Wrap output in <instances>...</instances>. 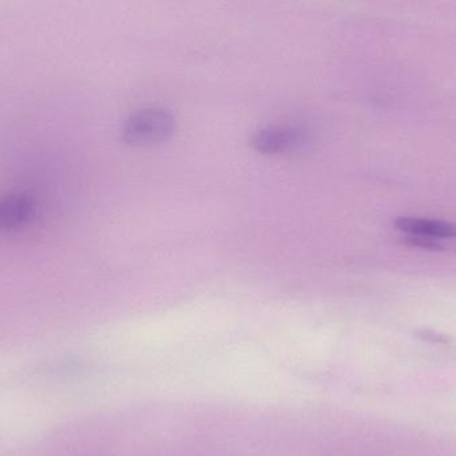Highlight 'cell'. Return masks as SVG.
<instances>
[{"label":"cell","instance_id":"cell-1","mask_svg":"<svg viewBox=\"0 0 456 456\" xmlns=\"http://www.w3.org/2000/svg\"><path fill=\"white\" fill-rule=\"evenodd\" d=\"M175 127L173 112L162 107H149L134 112L126 119L122 138L130 146H154L167 141Z\"/></svg>","mask_w":456,"mask_h":456},{"label":"cell","instance_id":"cell-2","mask_svg":"<svg viewBox=\"0 0 456 456\" xmlns=\"http://www.w3.org/2000/svg\"><path fill=\"white\" fill-rule=\"evenodd\" d=\"M308 142L305 128L297 126H273L262 128L249 139V146L265 155L289 154L302 149Z\"/></svg>","mask_w":456,"mask_h":456},{"label":"cell","instance_id":"cell-3","mask_svg":"<svg viewBox=\"0 0 456 456\" xmlns=\"http://www.w3.org/2000/svg\"><path fill=\"white\" fill-rule=\"evenodd\" d=\"M34 214L31 198L21 194L0 197V232L16 230L24 226Z\"/></svg>","mask_w":456,"mask_h":456},{"label":"cell","instance_id":"cell-4","mask_svg":"<svg viewBox=\"0 0 456 456\" xmlns=\"http://www.w3.org/2000/svg\"><path fill=\"white\" fill-rule=\"evenodd\" d=\"M395 227L402 232L412 236H422L431 239L456 238L455 224L449 222L428 221V219L399 218L395 221Z\"/></svg>","mask_w":456,"mask_h":456},{"label":"cell","instance_id":"cell-5","mask_svg":"<svg viewBox=\"0 0 456 456\" xmlns=\"http://www.w3.org/2000/svg\"><path fill=\"white\" fill-rule=\"evenodd\" d=\"M410 243L414 246L423 247L428 249L442 248L441 244L438 241H434L431 238H422V236H415V238H410Z\"/></svg>","mask_w":456,"mask_h":456}]
</instances>
